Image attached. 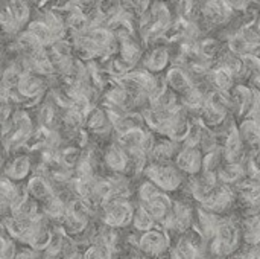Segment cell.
<instances>
[{"label": "cell", "mask_w": 260, "mask_h": 259, "mask_svg": "<svg viewBox=\"0 0 260 259\" xmlns=\"http://www.w3.org/2000/svg\"><path fill=\"white\" fill-rule=\"evenodd\" d=\"M242 234L232 218H221L213 240L209 243V253L218 259H227L236 252Z\"/></svg>", "instance_id": "6da1fadb"}, {"label": "cell", "mask_w": 260, "mask_h": 259, "mask_svg": "<svg viewBox=\"0 0 260 259\" xmlns=\"http://www.w3.org/2000/svg\"><path fill=\"white\" fill-rule=\"evenodd\" d=\"M145 177L152 182L161 192H175L184 182V174L175 166V163L151 162L145 168Z\"/></svg>", "instance_id": "7a4b0ae2"}, {"label": "cell", "mask_w": 260, "mask_h": 259, "mask_svg": "<svg viewBox=\"0 0 260 259\" xmlns=\"http://www.w3.org/2000/svg\"><path fill=\"white\" fill-rule=\"evenodd\" d=\"M209 252L207 240L193 226L189 232L183 234L171 249V259H204Z\"/></svg>", "instance_id": "3957f363"}, {"label": "cell", "mask_w": 260, "mask_h": 259, "mask_svg": "<svg viewBox=\"0 0 260 259\" xmlns=\"http://www.w3.org/2000/svg\"><path fill=\"white\" fill-rule=\"evenodd\" d=\"M102 221L110 229H122L133 224L136 208L128 198H117L113 197L104 208H102Z\"/></svg>", "instance_id": "277c9868"}, {"label": "cell", "mask_w": 260, "mask_h": 259, "mask_svg": "<svg viewBox=\"0 0 260 259\" xmlns=\"http://www.w3.org/2000/svg\"><path fill=\"white\" fill-rule=\"evenodd\" d=\"M171 249H172L171 235L163 227L155 226L154 229L140 235V238H139V250L146 258H160V256L166 255L168 252H171Z\"/></svg>", "instance_id": "5b68a950"}, {"label": "cell", "mask_w": 260, "mask_h": 259, "mask_svg": "<svg viewBox=\"0 0 260 259\" xmlns=\"http://www.w3.org/2000/svg\"><path fill=\"white\" fill-rule=\"evenodd\" d=\"M175 166L186 176H200L204 171V156L198 147L184 145L175 157Z\"/></svg>", "instance_id": "8992f818"}, {"label": "cell", "mask_w": 260, "mask_h": 259, "mask_svg": "<svg viewBox=\"0 0 260 259\" xmlns=\"http://www.w3.org/2000/svg\"><path fill=\"white\" fill-rule=\"evenodd\" d=\"M140 206L152 217L155 224L158 223L160 227H161L168 221L171 214H172L174 202L171 200V197L166 192H160L158 195H155L154 198H151L146 203H142Z\"/></svg>", "instance_id": "52a82bcc"}, {"label": "cell", "mask_w": 260, "mask_h": 259, "mask_svg": "<svg viewBox=\"0 0 260 259\" xmlns=\"http://www.w3.org/2000/svg\"><path fill=\"white\" fill-rule=\"evenodd\" d=\"M104 162L108 169H111L114 174L125 172L131 166V160L126 154V151L116 142L110 143L104 153Z\"/></svg>", "instance_id": "ba28073f"}, {"label": "cell", "mask_w": 260, "mask_h": 259, "mask_svg": "<svg viewBox=\"0 0 260 259\" xmlns=\"http://www.w3.org/2000/svg\"><path fill=\"white\" fill-rule=\"evenodd\" d=\"M169 61H171V52L166 46H157L149 52H146V55H143L142 58L145 70H148L152 75L165 70L169 66Z\"/></svg>", "instance_id": "9c48e42d"}, {"label": "cell", "mask_w": 260, "mask_h": 259, "mask_svg": "<svg viewBox=\"0 0 260 259\" xmlns=\"http://www.w3.org/2000/svg\"><path fill=\"white\" fill-rule=\"evenodd\" d=\"M166 82H168V87L180 96H183L184 93H187L189 90H192L195 87L189 72L183 67H178V66L168 69Z\"/></svg>", "instance_id": "30bf717a"}, {"label": "cell", "mask_w": 260, "mask_h": 259, "mask_svg": "<svg viewBox=\"0 0 260 259\" xmlns=\"http://www.w3.org/2000/svg\"><path fill=\"white\" fill-rule=\"evenodd\" d=\"M201 11L204 14V18L210 24H222L230 20L235 9L227 2H209L204 5V9Z\"/></svg>", "instance_id": "8fae6325"}, {"label": "cell", "mask_w": 260, "mask_h": 259, "mask_svg": "<svg viewBox=\"0 0 260 259\" xmlns=\"http://www.w3.org/2000/svg\"><path fill=\"white\" fill-rule=\"evenodd\" d=\"M27 194L30 198L37 200V202H43L46 203L47 200H50L52 197H55V189H53V185L49 179H44L41 176H35L32 177L27 185Z\"/></svg>", "instance_id": "7c38bea8"}, {"label": "cell", "mask_w": 260, "mask_h": 259, "mask_svg": "<svg viewBox=\"0 0 260 259\" xmlns=\"http://www.w3.org/2000/svg\"><path fill=\"white\" fill-rule=\"evenodd\" d=\"M30 169H32V163H30L29 156L20 154L9 160L6 171H5V177H8L14 183H21L29 176Z\"/></svg>", "instance_id": "4fadbf2b"}, {"label": "cell", "mask_w": 260, "mask_h": 259, "mask_svg": "<svg viewBox=\"0 0 260 259\" xmlns=\"http://www.w3.org/2000/svg\"><path fill=\"white\" fill-rule=\"evenodd\" d=\"M241 139L245 147L256 150V153L260 151V124L257 121L247 118L238 125Z\"/></svg>", "instance_id": "5bb4252c"}, {"label": "cell", "mask_w": 260, "mask_h": 259, "mask_svg": "<svg viewBox=\"0 0 260 259\" xmlns=\"http://www.w3.org/2000/svg\"><path fill=\"white\" fill-rule=\"evenodd\" d=\"M242 240L250 247H259L260 246V212H254L250 217H245L242 220Z\"/></svg>", "instance_id": "9a60e30c"}, {"label": "cell", "mask_w": 260, "mask_h": 259, "mask_svg": "<svg viewBox=\"0 0 260 259\" xmlns=\"http://www.w3.org/2000/svg\"><path fill=\"white\" fill-rule=\"evenodd\" d=\"M26 31H29L38 41L43 47H52L58 40L55 37V34L52 32V29L41 20V21H30L26 27Z\"/></svg>", "instance_id": "2e32d148"}, {"label": "cell", "mask_w": 260, "mask_h": 259, "mask_svg": "<svg viewBox=\"0 0 260 259\" xmlns=\"http://www.w3.org/2000/svg\"><path fill=\"white\" fill-rule=\"evenodd\" d=\"M133 226H134V229H136L140 235H143V234H146V232H149L151 229L155 227V221H154L152 217L139 205V206H136Z\"/></svg>", "instance_id": "e0dca14e"}, {"label": "cell", "mask_w": 260, "mask_h": 259, "mask_svg": "<svg viewBox=\"0 0 260 259\" xmlns=\"http://www.w3.org/2000/svg\"><path fill=\"white\" fill-rule=\"evenodd\" d=\"M8 6H9V9H11L12 15H14V18H15V21H17V23H18V26L23 29V27L27 24L29 18H30V9H29V5H27V3H24V2H9V3H8Z\"/></svg>", "instance_id": "ac0fdd59"}, {"label": "cell", "mask_w": 260, "mask_h": 259, "mask_svg": "<svg viewBox=\"0 0 260 259\" xmlns=\"http://www.w3.org/2000/svg\"><path fill=\"white\" fill-rule=\"evenodd\" d=\"M253 81H254V84H256V89H257V90L260 92V75H259V76H256V78H254Z\"/></svg>", "instance_id": "d6986e66"}, {"label": "cell", "mask_w": 260, "mask_h": 259, "mask_svg": "<svg viewBox=\"0 0 260 259\" xmlns=\"http://www.w3.org/2000/svg\"><path fill=\"white\" fill-rule=\"evenodd\" d=\"M41 259H61L59 256H49V255H43Z\"/></svg>", "instance_id": "ffe728a7"}]
</instances>
